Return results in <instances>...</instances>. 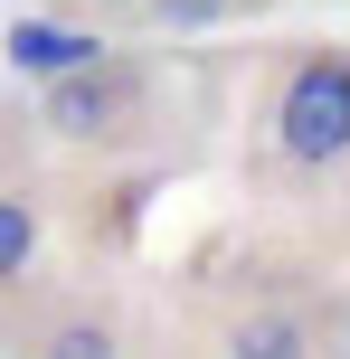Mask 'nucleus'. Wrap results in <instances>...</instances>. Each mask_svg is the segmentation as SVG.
<instances>
[{"label": "nucleus", "instance_id": "obj_1", "mask_svg": "<svg viewBox=\"0 0 350 359\" xmlns=\"http://www.w3.org/2000/svg\"><path fill=\"white\" fill-rule=\"evenodd\" d=\"M29 114L48 133V151H67V161H95V170L152 161L170 142V67L133 38H105V48L38 76Z\"/></svg>", "mask_w": 350, "mask_h": 359}, {"label": "nucleus", "instance_id": "obj_2", "mask_svg": "<svg viewBox=\"0 0 350 359\" xmlns=\"http://www.w3.org/2000/svg\"><path fill=\"white\" fill-rule=\"evenodd\" d=\"M0 350H29V359H114L133 350V312L105 274H48L38 265L29 284L0 303Z\"/></svg>", "mask_w": 350, "mask_h": 359}, {"label": "nucleus", "instance_id": "obj_3", "mask_svg": "<svg viewBox=\"0 0 350 359\" xmlns=\"http://www.w3.org/2000/svg\"><path fill=\"white\" fill-rule=\"evenodd\" d=\"M265 151L322 180L350 170V48H294L265 86Z\"/></svg>", "mask_w": 350, "mask_h": 359}, {"label": "nucleus", "instance_id": "obj_4", "mask_svg": "<svg viewBox=\"0 0 350 359\" xmlns=\"http://www.w3.org/2000/svg\"><path fill=\"white\" fill-rule=\"evenodd\" d=\"M48 133H38L29 104H0V303L48 265L57 236V189H48Z\"/></svg>", "mask_w": 350, "mask_h": 359}, {"label": "nucleus", "instance_id": "obj_5", "mask_svg": "<svg viewBox=\"0 0 350 359\" xmlns=\"http://www.w3.org/2000/svg\"><path fill=\"white\" fill-rule=\"evenodd\" d=\"M246 10H256V0H142L133 29L142 38H208V29H237Z\"/></svg>", "mask_w": 350, "mask_h": 359}, {"label": "nucleus", "instance_id": "obj_6", "mask_svg": "<svg viewBox=\"0 0 350 359\" xmlns=\"http://www.w3.org/2000/svg\"><path fill=\"white\" fill-rule=\"evenodd\" d=\"M48 19H67V29H95V38H142L133 29V10L142 0H38Z\"/></svg>", "mask_w": 350, "mask_h": 359}]
</instances>
